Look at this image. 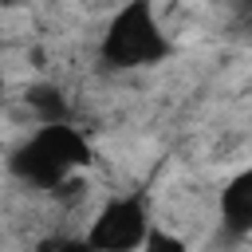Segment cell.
<instances>
[{
  "label": "cell",
  "instance_id": "cell-3",
  "mask_svg": "<svg viewBox=\"0 0 252 252\" xmlns=\"http://www.w3.org/2000/svg\"><path fill=\"white\" fill-rule=\"evenodd\" d=\"M150 236L146 228V213L134 197H118L110 201L94 220H91V232H87V244L94 252H134L142 248Z\"/></svg>",
  "mask_w": 252,
  "mask_h": 252
},
{
  "label": "cell",
  "instance_id": "cell-6",
  "mask_svg": "<svg viewBox=\"0 0 252 252\" xmlns=\"http://www.w3.org/2000/svg\"><path fill=\"white\" fill-rule=\"evenodd\" d=\"M142 252H189V248H185V240H181V236H173V232H161V228H154V232L146 236Z\"/></svg>",
  "mask_w": 252,
  "mask_h": 252
},
{
  "label": "cell",
  "instance_id": "cell-1",
  "mask_svg": "<svg viewBox=\"0 0 252 252\" xmlns=\"http://www.w3.org/2000/svg\"><path fill=\"white\" fill-rule=\"evenodd\" d=\"M87 165V142L83 134L63 122V126H39L12 158L16 177L39 185V189H59L71 181V173Z\"/></svg>",
  "mask_w": 252,
  "mask_h": 252
},
{
  "label": "cell",
  "instance_id": "cell-7",
  "mask_svg": "<svg viewBox=\"0 0 252 252\" xmlns=\"http://www.w3.org/2000/svg\"><path fill=\"white\" fill-rule=\"evenodd\" d=\"M59 252H94V248H91V244H87V236H83V240H63V244H59Z\"/></svg>",
  "mask_w": 252,
  "mask_h": 252
},
{
  "label": "cell",
  "instance_id": "cell-2",
  "mask_svg": "<svg viewBox=\"0 0 252 252\" xmlns=\"http://www.w3.org/2000/svg\"><path fill=\"white\" fill-rule=\"evenodd\" d=\"M165 32L154 16L150 4H130L114 16V24L106 28L102 39V59L110 67H142V63H158L165 55Z\"/></svg>",
  "mask_w": 252,
  "mask_h": 252
},
{
  "label": "cell",
  "instance_id": "cell-5",
  "mask_svg": "<svg viewBox=\"0 0 252 252\" xmlns=\"http://www.w3.org/2000/svg\"><path fill=\"white\" fill-rule=\"evenodd\" d=\"M28 106H35L43 126H63L67 122V98L55 87H32L28 91Z\"/></svg>",
  "mask_w": 252,
  "mask_h": 252
},
{
  "label": "cell",
  "instance_id": "cell-4",
  "mask_svg": "<svg viewBox=\"0 0 252 252\" xmlns=\"http://www.w3.org/2000/svg\"><path fill=\"white\" fill-rule=\"evenodd\" d=\"M220 220H224V228L236 232V236L252 232V169L236 173V177L228 181V189L220 193Z\"/></svg>",
  "mask_w": 252,
  "mask_h": 252
}]
</instances>
